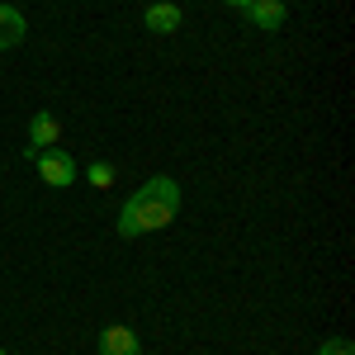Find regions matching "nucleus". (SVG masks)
Returning <instances> with one entry per match:
<instances>
[{"label":"nucleus","instance_id":"nucleus-1","mask_svg":"<svg viewBox=\"0 0 355 355\" xmlns=\"http://www.w3.org/2000/svg\"><path fill=\"white\" fill-rule=\"evenodd\" d=\"M180 214V185L171 180V175H152V180H142L137 194L123 199V209H119V237H147V232H162L171 227Z\"/></svg>","mask_w":355,"mask_h":355},{"label":"nucleus","instance_id":"nucleus-2","mask_svg":"<svg viewBox=\"0 0 355 355\" xmlns=\"http://www.w3.org/2000/svg\"><path fill=\"white\" fill-rule=\"evenodd\" d=\"M38 175H43V185H53V190H67V185H76V162H71V152L67 147H43L38 157Z\"/></svg>","mask_w":355,"mask_h":355},{"label":"nucleus","instance_id":"nucleus-3","mask_svg":"<svg viewBox=\"0 0 355 355\" xmlns=\"http://www.w3.org/2000/svg\"><path fill=\"white\" fill-rule=\"evenodd\" d=\"M57 142H62V123H57V114L38 110L33 119H28V147H24V157L33 162L43 147H57Z\"/></svg>","mask_w":355,"mask_h":355},{"label":"nucleus","instance_id":"nucleus-4","mask_svg":"<svg viewBox=\"0 0 355 355\" xmlns=\"http://www.w3.org/2000/svg\"><path fill=\"white\" fill-rule=\"evenodd\" d=\"M100 355H142V341H137L133 327L114 322V327L100 331Z\"/></svg>","mask_w":355,"mask_h":355},{"label":"nucleus","instance_id":"nucleus-5","mask_svg":"<svg viewBox=\"0 0 355 355\" xmlns=\"http://www.w3.org/2000/svg\"><path fill=\"white\" fill-rule=\"evenodd\" d=\"M180 19H185V15H180V5H175V0H152V5L142 10V24L152 28V33H175Z\"/></svg>","mask_w":355,"mask_h":355},{"label":"nucleus","instance_id":"nucleus-6","mask_svg":"<svg viewBox=\"0 0 355 355\" xmlns=\"http://www.w3.org/2000/svg\"><path fill=\"white\" fill-rule=\"evenodd\" d=\"M242 15L251 19V28H266V33H275V28H284V0H251Z\"/></svg>","mask_w":355,"mask_h":355},{"label":"nucleus","instance_id":"nucleus-7","mask_svg":"<svg viewBox=\"0 0 355 355\" xmlns=\"http://www.w3.org/2000/svg\"><path fill=\"white\" fill-rule=\"evenodd\" d=\"M24 33H28L24 15H19L15 5H5V0H0V53H10V48H19V43H24Z\"/></svg>","mask_w":355,"mask_h":355},{"label":"nucleus","instance_id":"nucleus-8","mask_svg":"<svg viewBox=\"0 0 355 355\" xmlns=\"http://www.w3.org/2000/svg\"><path fill=\"white\" fill-rule=\"evenodd\" d=\"M114 175H119V171H114V162H90V166H85V180H90L95 190H110Z\"/></svg>","mask_w":355,"mask_h":355},{"label":"nucleus","instance_id":"nucleus-9","mask_svg":"<svg viewBox=\"0 0 355 355\" xmlns=\"http://www.w3.org/2000/svg\"><path fill=\"white\" fill-rule=\"evenodd\" d=\"M318 355H355V346L346 341V336H327V341L318 346Z\"/></svg>","mask_w":355,"mask_h":355},{"label":"nucleus","instance_id":"nucleus-10","mask_svg":"<svg viewBox=\"0 0 355 355\" xmlns=\"http://www.w3.org/2000/svg\"><path fill=\"white\" fill-rule=\"evenodd\" d=\"M218 5H227V10H246L251 0H218Z\"/></svg>","mask_w":355,"mask_h":355},{"label":"nucleus","instance_id":"nucleus-11","mask_svg":"<svg viewBox=\"0 0 355 355\" xmlns=\"http://www.w3.org/2000/svg\"><path fill=\"white\" fill-rule=\"evenodd\" d=\"M0 355H5V346H0Z\"/></svg>","mask_w":355,"mask_h":355}]
</instances>
